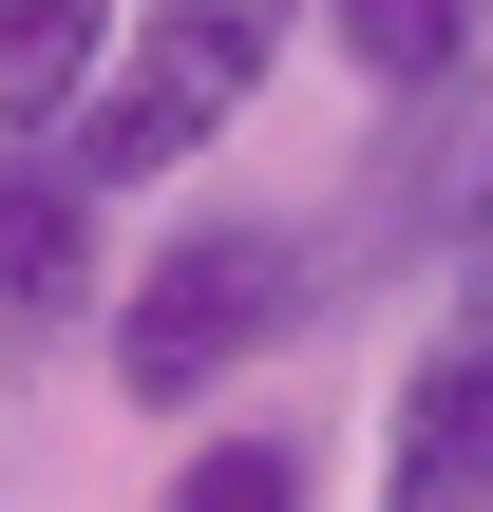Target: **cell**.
I'll return each mask as SVG.
<instances>
[{
	"mask_svg": "<svg viewBox=\"0 0 493 512\" xmlns=\"http://www.w3.org/2000/svg\"><path fill=\"white\" fill-rule=\"evenodd\" d=\"M152 512H323V437H304V418H247V437H190Z\"/></svg>",
	"mask_w": 493,
	"mask_h": 512,
	"instance_id": "52a82bcc",
	"label": "cell"
},
{
	"mask_svg": "<svg viewBox=\"0 0 493 512\" xmlns=\"http://www.w3.org/2000/svg\"><path fill=\"white\" fill-rule=\"evenodd\" d=\"M95 304H114V209L57 171V133H0V361L95 342Z\"/></svg>",
	"mask_w": 493,
	"mask_h": 512,
	"instance_id": "277c9868",
	"label": "cell"
},
{
	"mask_svg": "<svg viewBox=\"0 0 493 512\" xmlns=\"http://www.w3.org/2000/svg\"><path fill=\"white\" fill-rule=\"evenodd\" d=\"M323 228L304 209H247V190H209V209H171L133 266H114V304H95V342H114V399L133 418H190V399H228L247 361H285L304 323H323Z\"/></svg>",
	"mask_w": 493,
	"mask_h": 512,
	"instance_id": "6da1fadb",
	"label": "cell"
},
{
	"mask_svg": "<svg viewBox=\"0 0 493 512\" xmlns=\"http://www.w3.org/2000/svg\"><path fill=\"white\" fill-rule=\"evenodd\" d=\"M304 19H323L380 95H437V76H475V57H493V0H304Z\"/></svg>",
	"mask_w": 493,
	"mask_h": 512,
	"instance_id": "8992f818",
	"label": "cell"
},
{
	"mask_svg": "<svg viewBox=\"0 0 493 512\" xmlns=\"http://www.w3.org/2000/svg\"><path fill=\"white\" fill-rule=\"evenodd\" d=\"M285 38H304V0H114V57L76 76V114H57V171L114 209V190H171V171H209L228 152V114H266V76H285Z\"/></svg>",
	"mask_w": 493,
	"mask_h": 512,
	"instance_id": "7a4b0ae2",
	"label": "cell"
},
{
	"mask_svg": "<svg viewBox=\"0 0 493 512\" xmlns=\"http://www.w3.org/2000/svg\"><path fill=\"white\" fill-rule=\"evenodd\" d=\"M475 171H493V95H475V76L399 95V114H380V152H361V190L323 209V266H342V285L437 266V247H456V209H475Z\"/></svg>",
	"mask_w": 493,
	"mask_h": 512,
	"instance_id": "3957f363",
	"label": "cell"
},
{
	"mask_svg": "<svg viewBox=\"0 0 493 512\" xmlns=\"http://www.w3.org/2000/svg\"><path fill=\"white\" fill-rule=\"evenodd\" d=\"M380 512H493V323H456V304H437V342L399 361Z\"/></svg>",
	"mask_w": 493,
	"mask_h": 512,
	"instance_id": "5b68a950",
	"label": "cell"
},
{
	"mask_svg": "<svg viewBox=\"0 0 493 512\" xmlns=\"http://www.w3.org/2000/svg\"><path fill=\"white\" fill-rule=\"evenodd\" d=\"M437 266H456L437 304H456V323H493V171H475V209H456V247H437Z\"/></svg>",
	"mask_w": 493,
	"mask_h": 512,
	"instance_id": "9c48e42d",
	"label": "cell"
},
{
	"mask_svg": "<svg viewBox=\"0 0 493 512\" xmlns=\"http://www.w3.org/2000/svg\"><path fill=\"white\" fill-rule=\"evenodd\" d=\"M95 57H114V0H0V133H57Z\"/></svg>",
	"mask_w": 493,
	"mask_h": 512,
	"instance_id": "ba28073f",
	"label": "cell"
}]
</instances>
